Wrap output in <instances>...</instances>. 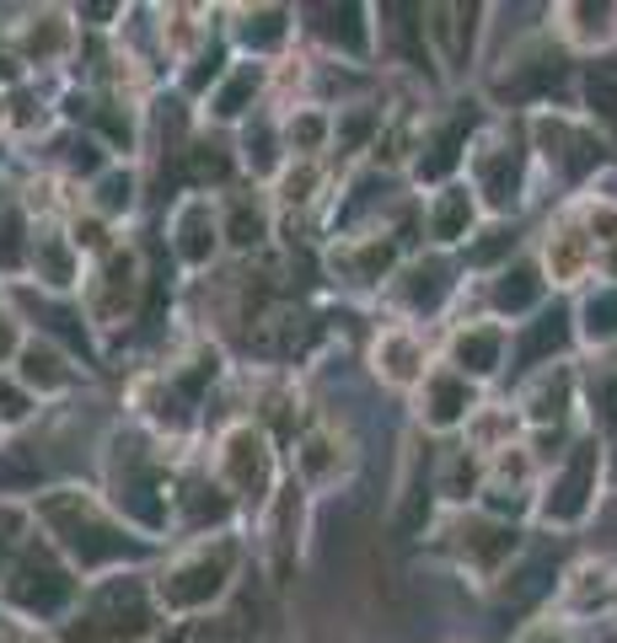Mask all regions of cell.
Masks as SVG:
<instances>
[{
  "mask_svg": "<svg viewBox=\"0 0 617 643\" xmlns=\"http://www.w3.org/2000/svg\"><path fill=\"white\" fill-rule=\"evenodd\" d=\"M231 563H237V547L231 542H220L216 552L199 547L193 557H183L167 580H161V601L167 606H205V601H216L220 590H226V580H231Z\"/></svg>",
  "mask_w": 617,
  "mask_h": 643,
  "instance_id": "cell-1",
  "label": "cell"
},
{
  "mask_svg": "<svg viewBox=\"0 0 617 643\" xmlns=\"http://www.w3.org/2000/svg\"><path fill=\"white\" fill-rule=\"evenodd\" d=\"M220 472H226V483L237 493H252L269 483V451H263V434H252V429H231L226 434V451H220ZM258 499V493H252Z\"/></svg>",
  "mask_w": 617,
  "mask_h": 643,
  "instance_id": "cell-2",
  "label": "cell"
},
{
  "mask_svg": "<svg viewBox=\"0 0 617 643\" xmlns=\"http://www.w3.org/2000/svg\"><path fill=\"white\" fill-rule=\"evenodd\" d=\"M376 375L381 381H392V386H414V381H425V343L414 333H392L376 338Z\"/></svg>",
  "mask_w": 617,
  "mask_h": 643,
  "instance_id": "cell-3",
  "label": "cell"
},
{
  "mask_svg": "<svg viewBox=\"0 0 617 643\" xmlns=\"http://www.w3.org/2000/svg\"><path fill=\"white\" fill-rule=\"evenodd\" d=\"M537 140L548 145V161H558L569 178H580V172H590V167L601 161V145L586 140L575 123H564V119H543L537 123Z\"/></svg>",
  "mask_w": 617,
  "mask_h": 643,
  "instance_id": "cell-4",
  "label": "cell"
},
{
  "mask_svg": "<svg viewBox=\"0 0 617 643\" xmlns=\"http://www.w3.org/2000/svg\"><path fill=\"white\" fill-rule=\"evenodd\" d=\"M596 445H580V456L569 461V472H564V483L558 493L548 499V521H580L590 504V489H596Z\"/></svg>",
  "mask_w": 617,
  "mask_h": 643,
  "instance_id": "cell-5",
  "label": "cell"
},
{
  "mask_svg": "<svg viewBox=\"0 0 617 643\" xmlns=\"http://www.w3.org/2000/svg\"><path fill=\"white\" fill-rule=\"evenodd\" d=\"M590 263H596V242H590L586 231L564 225V231L548 237V274H554V284H575V279H586Z\"/></svg>",
  "mask_w": 617,
  "mask_h": 643,
  "instance_id": "cell-6",
  "label": "cell"
},
{
  "mask_svg": "<svg viewBox=\"0 0 617 643\" xmlns=\"http://www.w3.org/2000/svg\"><path fill=\"white\" fill-rule=\"evenodd\" d=\"M462 552L478 557V569H499V563L516 552V531H510V525L472 521V525H462Z\"/></svg>",
  "mask_w": 617,
  "mask_h": 643,
  "instance_id": "cell-7",
  "label": "cell"
},
{
  "mask_svg": "<svg viewBox=\"0 0 617 643\" xmlns=\"http://www.w3.org/2000/svg\"><path fill=\"white\" fill-rule=\"evenodd\" d=\"M462 413H472V392H467V381L435 375V381H430V408H425V419L446 429V424H457Z\"/></svg>",
  "mask_w": 617,
  "mask_h": 643,
  "instance_id": "cell-8",
  "label": "cell"
},
{
  "mask_svg": "<svg viewBox=\"0 0 617 643\" xmlns=\"http://www.w3.org/2000/svg\"><path fill=\"white\" fill-rule=\"evenodd\" d=\"M22 381H28V386H43V392H60L64 381H70V370H64V360L49 343H28V349H22Z\"/></svg>",
  "mask_w": 617,
  "mask_h": 643,
  "instance_id": "cell-9",
  "label": "cell"
},
{
  "mask_svg": "<svg viewBox=\"0 0 617 643\" xmlns=\"http://www.w3.org/2000/svg\"><path fill=\"white\" fill-rule=\"evenodd\" d=\"M499 328H472V333L457 338V365L472 370V375H489L494 365H499Z\"/></svg>",
  "mask_w": 617,
  "mask_h": 643,
  "instance_id": "cell-10",
  "label": "cell"
},
{
  "mask_svg": "<svg viewBox=\"0 0 617 643\" xmlns=\"http://www.w3.org/2000/svg\"><path fill=\"white\" fill-rule=\"evenodd\" d=\"M467 220H472V199H467V188H446V193L435 199V210H430L435 237H440V242H457V237L467 231Z\"/></svg>",
  "mask_w": 617,
  "mask_h": 643,
  "instance_id": "cell-11",
  "label": "cell"
},
{
  "mask_svg": "<svg viewBox=\"0 0 617 643\" xmlns=\"http://www.w3.org/2000/svg\"><path fill=\"white\" fill-rule=\"evenodd\" d=\"M586 92H590V113L617 129V60H596V64H590Z\"/></svg>",
  "mask_w": 617,
  "mask_h": 643,
  "instance_id": "cell-12",
  "label": "cell"
},
{
  "mask_svg": "<svg viewBox=\"0 0 617 643\" xmlns=\"http://www.w3.org/2000/svg\"><path fill=\"white\" fill-rule=\"evenodd\" d=\"M178 231H183V258H188V263H205V252L216 247L210 210H205V204H188V210L178 214Z\"/></svg>",
  "mask_w": 617,
  "mask_h": 643,
  "instance_id": "cell-13",
  "label": "cell"
},
{
  "mask_svg": "<svg viewBox=\"0 0 617 643\" xmlns=\"http://www.w3.org/2000/svg\"><path fill=\"white\" fill-rule=\"evenodd\" d=\"M590 242H601L596 247V263H607V269H617V210L613 204H601V210H590Z\"/></svg>",
  "mask_w": 617,
  "mask_h": 643,
  "instance_id": "cell-14",
  "label": "cell"
},
{
  "mask_svg": "<svg viewBox=\"0 0 617 643\" xmlns=\"http://www.w3.org/2000/svg\"><path fill=\"white\" fill-rule=\"evenodd\" d=\"M586 333L590 338H617V290H596V301L586 307Z\"/></svg>",
  "mask_w": 617,
  "mask_h": 643,
  "instance_id": "cell-15",
  "label": "cell"
},
{
  "mask_svg": "<svg viewBox=\"0 0 617 643\" xmlns=\"http://www.w3.org/2000/svg\"><path fill=\"white\" fill-rule=\"evenodd\" d=\"M564 398H569V375H558V381H548V386H537V408H531V413H537V419H554V413H564Z\"/></svg>",
  "mask_w": 617,
  "mask_h": 643,
  "instance_id": "cell-16",
  "label": "cell"
},
{
  "mask_svg": "<svg viewBox=\"0 0 617 643\" xmlns=\"http://www.w3.org/2000/svg\"><path fill=\"white\" fill-rule=\"evenodd\" d=\"M258 231H263V220H258V210H252V214L237 210V220H231V242H237V247L258 242Z\"/></svg>",
  "mask_w": 617,
  "mask_h": 643,
  "instance_id": "cell-17",
  "label": "cell"
},
{
  "mask_svg": "<svg viewBox=\"0 0 617 643\" xmlns=\"http://www.w3.org/2000/svg\"><path fill=\"white\" fill-rule=\"evenodd\" d=\"M119 204H129V178H108L102 183V210H119Z\"/></svg>",
  "mask_w": 617,
  "mask_h": 643,
  "instance_id": "cell-18",
  "label": "cell"
},
{
  "mask_svg": "<svg viewBox=\"0 0 617 643\" xmlns=\"http://www.w3.org/2000/svg\"><path fill=\"white\" fill-rule=\"evenodd\" d=\"M322 129H328L322 119H301L296 129H290V140H296V145H317V140H322Z\"/></svg>",
  "mask_w": 617,
  "mask_h": 643,
  "instance_id": "cell-19",
  "label": "cell"
},
{
  "mask_svg": "<svg viewBox=\"0 0 617 643\" xmlns=\"http://www.w3.org/2000/svg\"><path fill=\"white\" fill-rule=\"evenodd\" d=\"M11 349V317H0V354Z\"/></svg>",
  "mask_w": 617,
  "mask_h": 643,
  "instance_id": "cell-20",
  "label": "cell"
}]
</instances>
